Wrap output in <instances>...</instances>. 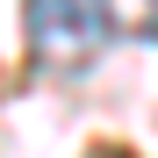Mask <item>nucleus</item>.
<instances>
[{"label":"nucleus","instance_id":"nucleus-1","mask_svg":"<svg viewBox=\"0 0 158 158\" xmlns=\"http://www.w3.org/2000/svg\"><path fill=\"white\" fill-rule=\"evenodd\" d=\"M108 36H115L108 0H29V43L65 72H79Z\"/></svg>","mask_w":158,"mask_h":158}]
</instances>
